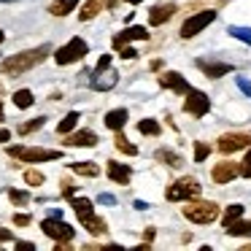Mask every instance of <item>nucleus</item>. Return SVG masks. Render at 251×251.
Segmentation results:
<instances>
[{"mask_svg": "<svg viewBox=\"0 0 251 251\" xmlns=\"http://www.w3.org/2000/svg\"><path fill=\"white\" fill-rule=\"evenodd\" d=\"M202 192L200 181L192 178V176H186V178H178L173 186H168V192H165V197H168L170 202H186V200H195L197 195Z\"/></svg>", "mask_w": 251, "mask_h": 251, "instance_id": "obj_4", "label": "nucleus"}, {"mask_svg": "<svg viewBox=\"0 0 251 251\" xmlns=\"http://www.w3.org/2000/svg\"><path fill=\"white\" fill-rule=\"evenodd\" d=\"M154 157H157V162H165L168 168H181V165H184V159H181L176 151H170V149H159Z\"/></svg>", "mask_w": 251, "mask_h": 251, "instance_id": "obj_22", "label": "nucleus"}, {"mask_svg": "<svg viewBox=\"0 0 251 251\" xmlns=\"http://www.w3.org/2000/svg\"><path fill=\"white\" fill-rule=\"evenodd\" d=\"M49 54H51V46L49 44L38 46V49L19 51V54L6 57V60L0 62V73H6V76H22V73L33 71L35 65H41V62H44Z\"/></svg>", "mask_w": 251, "mask_h": 251, "instance_id": "obj_1", "label": "nucleus"}, {"mask_svg": "<svg viewBox=\"0 0 251 251\" xmlns=\"http://www.w3.org/2000/svg\"><path fill=\"white\" fill-rule=\"evenodd\" d=\"M0 122H3V105H0Z\"/></svg>", "mask_w": 251, "mask_h": 251, "instance_id": "obj_48", "label": "nucleus"}, {"mask_svg": "<svg viewBox=\"0 0 251 251\" xmlns=\"http://www.w3.org/2000/svg\"><path fill=\"white\" fill-rule=\"evenodd\" d=\"M235 81H238V89H240V92H243L246 98H251V84L246 81V78H235Z\"/></svg>", "mask_w": 251, "mask_h": 251, "instance_id": "obj_37", "label": "nucleus"}, {"mask_svg": "<svg viewBox=\"0 0 251 251\" xmlns=\"http://www.w3.org/2000/svg\"><path fill=\"white\" fill-rule=\"evenodd\" d=\"M122 57H125V60H135V57H138V51L135 49H132V46H122Z\"/></svg>", "mask_w": 251, "mask_h": 251, "instance_id": "obj_38", "label": "nucleus"}, {"mask_svg": "<svg viewBox=\"0 0 251 251\" xmlns=\"http://www.w3.org/2000/svg\"><path fill=\"white\" fill-rule=\"evenodd\" d=\"M224 229H227V235H235V238H251V222L235 219V222H229Z\"/></svg>", "mask_w": 251, "mask_h": 251, "instance_id": "obj_20", "label": "nucleus"}, {"mask_svg": "<svg viewBox=\"0 0 251 251\" xmlns=\"http://www.w3.org/2000/svg\"><path fill=\"white\" fill-rule=\"evenodd\" d=\"M98 143L100 141L92 130H78V132H73V135L65 138V146H73V149H92V146H98Z\"/></svg>", "mask_w": 251, "mask_h": 251, "instance_id": "obj_13", "label": "nucleus"}, {"mask_svg": "<svg viewBox=\"0 0 251 251\" xmlns=\"http://www.w3.org/2000/svg\"><path fill=\"white\" fill-rule=\"evenodd\" d=\"M135 208H138V211H146V208H149V202H143V200H135Z\"/></svg>", "mask_w": 251, "mask_h": 251, "instance_id": "obj_44", "label": "nucleus"}, {"mask_svg": "<svg viewBox=\"0 0 251 251\" xmlns=\"http://www.w3.org/2000/svg\"><path fill=\"white\" fill-rule=\"evenodd\" d=\"M108 178L114 181V184H122V186H127V184H130V178H132V170L127 168V165H122V162H114V159H111V162H108Z\"/></svg>", "mask_w": 251, "mask_h": 251, "instance_id": "obj_16", "label": "nucleus"}, {"mask_svg": "<svg viewBox=\"0 0 251 251\" xmlns=\"http://www.w3.org/2000/svg\"><path fill=\"white\" fill-rule=\"evenodd\" d=\"M103 8H105V0H87L84 8L78 11V19H81V22H89V19H95Z\"/></svg>", "mask_w": 251, "mask_h": 251, "instance_id": "obj_19", "label": "nucleus"}, {"mask_svg": "<svg viewBox=\"0 0 251 251\" xmlns=\"http://www.w3.org/2000/svg\"><path fill=\"white\" fill-rule=\"evenodd\" d=\"M44 122H46V116H38V119H33V122H27V125H22V127H19V135H30V132L41 130V127H44Z\"/></svg>", "mask_w": 251, "mask_h": 251, "instance_id": "obj_32", "label": "nucleus"}, {"mask_svg": "<svg viewBox=\"0 0 251 251\" xmlns=\"http://www.w3.org/2000/svg\"><path fill=\"white\" fill-rule=\"evenodd\" d=\"M232 38H238V41H243V44H251V27H240V25H229V30H227Z\"/></svg>", "mask_w": 251, "mask_h": 251, "instance_id": "obj_28", "label": "nucleus"}, {"mask_svg": "<svg viewBox=\"0 0 251 251\" xmlns=\"http://www.w3.org/2000/svg\"><path fill=\"white\" fill-rule=\"evenodd\" d=\"M30 222H33L30 213H17V216H14V224H17V227H27Z\"/></svg>", "mask_w": 251, "mask_h": 251, "instance_id": "obj_36", "label": "nucleus"}, {"mask_svg": "<svg viewBox=\"0 0 251 251\" xmlns=\"http://www.w3.org/2000/svg\"><path fill=\"white\" fill-rule=\"evenodd\" d=\"M208 154H211V146H208V143H200V141H197V143H195V162H205Z\"/></svg>", "mask_w": 251, "mask_h": 251, "instance_id": "obj_34", "label": "nucleus"}, {"mask_svg": "<svg viewBox=\"0 0 251 251\" xmlns=\"http://www.w3.org/2000/svg\"><path fill=\"white\" fill-rule=\"evenodd\" d=\"M3 240H14V235L8 232V229H0V243H3Z\"/></svg>", "mask_w": 251, "mask_h": 251, "instance_id": "obj_43", "label": "nucleus"}, {"mask_svg": "<svg viewBox=\"0 0 251 251\" xmlns=\"http://www.w3.org/2000/svg\"><path fill=\"white\" fill-rule=\"evenodd\" d=\"M116 149H119V151H125V154H130V157H135V154H138V146H132V143L130 141H127V138L125 135H122V130L119 132H116Z\"/></svg>", "mask_w": 251, "mask_h": 251, "instance_id": "obj_29", "label": "nucleus"}, {"mask_svg": "<svg viewBox=\"0 0 251 251\" xmlns=\"http://www.w3.org/2000/svg\"><path fill=\"white\" fill-rule=\"evenodd\" d=\"M100 202H103V205H116V197L105 192V195H100Z\"/></svg>", "mask_w": 251, "mask_h": 251, "instance_id": "obj_40", "label": "nucleus"}, {"mask_svg": "<svg viewBox=\"0 0 251 251\" xmlns=\"http://www.w3.org/2000/svg\"><path fill=\"white\" fill-rule=\"evenodd\" d=\"M213 19H216V11H211V8H205V11H200V14H192V17L181 25V38H195V35H200Z\"/></svg>", "mask_w": 251, "mask_h": 251, "instance_id": "obj_7", "label": "nucleus"}, {"mask_svg": "<svg viewBox=\"0 0 251 251\" xmlns=\"http://www.w3.org/2000/svg\"><path fill=\"white\" fill-rule=\"evenodd\" d=\"M211 176H213V181H216V184H229V181H235L240 176V165L232 162V159H224V162L213 165Z\"/></svg>", "mask_w": 251, "mask_h": 251, "instance_id": "obj_11", "label": "nucleus"}, {"mask_svg": "<svg viewBox=\"0 0 251 251\" xmlns=\"http://www.w3.org/2000/svg\"><path fill=\"white\" fill-rule=\"evenodd\" d=\"M176 14V3H159V6H154L151 11H149V22L154 25V27H159V25L170 22Z\"/></svg>", "mask_w": 251, "mask_h": 251, "instance_id": "obj_14", "label": "nucleus"}, {"mask_svg": "<svg viewBox=\"0 0 251 251\" xmlns=\"http://www.w3.org/2000/svg\"><path fill=\"white\" fill-rule=\"evenodd\" d=\"M184 111L189 116H195V119H200V116H205L208 111H211V100H208L205 92H200V89H186V100H184Z\"/></svg>", "mask_w": 251, "mask_h": 251, "instance_id": "obj_8", "label": "nucleus"}, {"mask_svg": "<svg viewBox=\"0 0 251 251\" xmlns=\"http://www.w3.org/2000/svg\"><path fill=\"white\" fill-rule=\"evenodd\" d=\"M87 54H89V44L76 35V38H71L65 46H60V49L54 51V62L57 65H71V62H78Z\"/></svg>", "mask_w": 251, "mask_h": 251, "instance_id": "obj_5", "label": "nucleus"}, {"mask_svg": "<svg viewBox=\"0 0 251 251\" xmlns=\"http://www.w3.org/2000/svg\"><path fill=\"white\" fill-rule=\"evenodd\" d=\"M41 229H44L46 238L57 240V243H71V240L76 238V229H73L71 224H65L62 219H54V216L44 219V222H41Z\"/></svg>", "mask_w": 251, "mask_h": 251, "instance_id": "obj_6", "label": "nucleus"}, {"mask_svg": "<svg viewBox=\"0 0 251 251\" xmlns=\"http://www.w3.org/2000/svg\"><path fill=\"white\" fill-rule=\"evenodd\" d=\"M240 176H246V178H251V149L246 151V162L240 165Z\"/></svg>", "mask_w": 251, "mask_h": 251, "instance_id": "obj_35", "label": "nucleus"}, {"mask_svg": "<svg viewBox=\"0 0 251 251\" xmlns=\"http://www.w3.org/2000/svg\"><path fill=\"white\" fill-rule=\"evenodd\" d=\"M71 170H73V173H78V176H87V178H95V176H100V168H98L95 162H73Z\"/></svg>", "mask_w": 251, "mask_h": 251, "instance_id": "obj_24", "label": "nucleus"}, {"mask_svg": "<svg viewBox=\"0 0 251 251\" xmlns=\"http://www.w3.org/2000/svg\"><path fill=\"white\" fill-rule=\"evenodd\" d=\"M76 6H78V0H57V3L49 6V14L51 17H68Z\"/></svg>", "mask_w": 251, "mask_h": 251, "instance_id": "obj_21", "label": "nucleus"}, {"mask_svg": "<svg viewBox=\"0 0 251 251\" xmlns=\"http://www.w3.org/2000/svg\"><path fill=\"white\" fill-rule=\"evenodd\" d=\"M138 132H141V135H149V138H157L159 132H162V127H159L157 119H141L138 122Z\"/></svg>", "mask_w": 251, "mask_h": 251, "instance_id": "obj_23", "label": "nucleus"}, {"mask_svg": "<svg viewBox=\"0 0 251 251\" xmlns=\"http://www.w3.org/2000/svg\"><path fill=\"white\" fill-rule=\"evenodd\" d=\"M17 249H22V251H33V249H35V243H30V240H17Z\"/></svg>", "mask_w": 251, "mask_h": 251, "instance_id": "obj_41", "label": "nucleus"}, {"mask_svg": "<svg viewBox=\"0 0 251 251\" xmlns=\"http://www.w3.org/2000/svg\"><path fill=\"white\" fill-rule=\"evenodd\" d=\"M243 211H246V208L240 205V202H232V205H229V208H224L222 224H224V227H227L229 222H235V219H240V216H243Z\"/></svg>", "mask_w": 251, "mask_h": 251, "instance_id": "obj_27", "label": "nucleus"}, {"mask_svg": "<svg viewBox=\"0 0 251 251\" xmlns=\"http://www.w3.org/2000/svg\"><path fill=\"white\" fill-rule=\"evenodd\" d=\"M84 227H87L92 235H103V232H105V222H103L100 216H92V219H87V222H84Z\"/></svg>", "mask_w": 251, "mask_h": 251, "instance_id": "obj_30", "label": "nucleus"}, {"mask_svg": "<svg viewBox=\"0 0 251 251\" xmlns=\"http://www.w3.org/2000/svg\"><path fill=\"white\" fill-rule=\"evenodd\" d=\"M116 3H119V0H105V6H108V8H114Z\"/></svg>", "mask_w": 251, "mask_h": 251, "instance_id": "obj_45", "label": "nucleus"}, {"mask_svg": "<svg viewBox=\"0 0 251 251\" xmlns=\"http://www.w3.org/2000/svg\"><path fill=\"white\" fill-rule=\"evenodd\" d=\"M76 125H78V111H71V114H65V119L57 125V132H60V135H68Z\"/></svg>", "mask_w": 251, "mask_h": 251, "instance_id": "obj_26", "label": "nucleus"}, {"mask_svg": "<svg viewBox=\"0 0 251 251\" xmlns=\"http://www.w3.org/2000/svg\"><path fill=\"white\" fill-rule=\"evenodd\" d=\"M25 181H27V186H41L46 178L41 170H25Z\"/></svg>", "mask_w": 251, "mask_h": 251, "instance_id": "obj_33", "label": "nucleus"}, {"mask_svg": "<svg viewBox=\"0 0 251 251\" xmlns=\"http://www.w3.org/2000/svg\"><path fill=\"white\" fill-rule=\"evenodd\" d=\"M125 3H130V6H138V3H143V0H125Z\"/></svg>", "mask_w": 251, "mask_h": 251, "instance_id": "obj_46", "label": "nucleus"}, {"mask_svg": "<svg viewBox=\"0 0 251 251\" xmlns=\"http://www.w3.org/2000/svg\"><path fill=\"white\" fill-rule=\"evenodd\" d=\"M184 216L195 224H211L219 219V205L213 200H195V202H186L184 208Z\"/></svg>", "mask_w": 251, "mask_h": 251, "instance_id": "obj_3", "label": "nucleus"}, {"mask_svg": "<svg viewBox=\"0 0 251 251\" xmlns=\"http://www.w3.org/2000/svg\"><path fill=\"white\" fill-rule=\"evenodd\" d=\"M130 41H149V30L143 27V25H135V27H125L119 35H114L111 46H114V49L119 51L122 46H127Z\"/></svg>", "mask_w": 251, "mask_h": 251, "instance_id": "obj_10", "label": "nucleus"}, {"mask_svg": "<svg viewBox=\"0 0 251 251\" xmlns=\"http://www.w3.org/2000/svg\"><path fill=\"white\" fill-rule=\"evenodd\" d=\"M111 68V54H103L100 57V62H98V68H95V71H108Z\"/></svg>", "mask_w": 251, "mask_h": 251, "instance_id": "obj_39", "label": "nucleus"}, {"mask_svg": "<svg viewBox=\"0 0 251 251\" xmlns=\"http://www.w3.org/2000/svg\"><path fill=\"white\" fill-rule=\"evenodd\" d=\"M3 3H14V0H3Z\"/></svg>", "mask_w": 251, "mask_h": 251, "instance_id": "obj_49", "label": "nucleus"}, {"mask_svg": "<svg viewBox=\"0 0 251 251\" xmlns=\"http://www.w3.org/2000/svg\"><path fill=\"white\" fill-rule=\"evenodd\" d=\"M71 208L76 211L78 222H87V219L95 216V208H92V200H87V197H71Z\"/></svg>", "mask_w": 251, "mask_h": 251, "instance_id": "obj_17", "label": "nucleus"}, {"mask_svg": "<svg viewBox=\"0 0 251 251\" xmlns=\"http://www.w3.org/2000/svg\"><path fill=\"white\" fill-rule=\"evenodd\" d=\"M8 154L17 159H22V162H51V159H60L62 151L60 149H38V146H11L8 149Z\"/></svg>", "mask_w": 251, "mask_h": 251, "instance_id": "obj_2", "label": "nucleus"}, {"mask_svg": "<svg viewBox=\"0 0 251 251\" xmlns=\"http://www.w3.org/2000/svg\"><path fill=\"white\" fill-rule=\"evenodd\" d=\"M159 87L170 89V92H178V95H186L189 84H186V78L181 76V73H176V71H165L162 76H159Z\"/></svg>", "mask_w": 251, "mask_h": 251, "instance_id": "obj_12", "label": "nucleus"}, {"mask_svg": "<svg viewBox=\"0 0 251 251\" xmlns=\"http://www.w3.org/2000/svg\"><path fill=\"white\" fill-rule=\"evenodd\" d=\"M33 103H35V98H33L30 89H17V92H14V105H17V108H30Z\"/></svg>", "mask_w": 251, "mask_h": 251, "instance_id": "obj_25", "label": "nucleus"}, {"mask_svg": "<svg viewBox=\"0 0 251 251\" xmlns=\"http://www.w3.org/2000/svg\"><path fill=\"white\" fill-rule=\"evenodd\" d=\"M3 38H6V33H3V30H0V44H3Z\"/></svg>", "mask_w": 251, "mask_h": 251, "instance_id": "obj_47", "label": "nucleus"}, {"mask_svg": "<svg viewBox=\"0 0 251 251\" xmlns=\"http://www.w3.org/2000/svg\"><path fill=\"white\" fill-rule=\"evenodd\" d=\"M246 146H251V132H227V135H222L216 143V149L222 154H235Z\"/></svg>", "mask_w": 251, "mask_h": 251, "instance_id": "obj_9", "label": "nucleus"}, {"mask_svg": "<svg viewBox=\"0 0 251 251\" xmlns=\"http://www.w3.org/2000/svg\"><path fill=\"white\" fill-rule=\"evenodd\" d=\"M8 141H11V130L0 127V143H8Z\"/></svg>", "mask_w": 251, "mask_h": 251, "instance_id": "obj_42", "label": "nucleus"}, {"mask_svg": "<svg viewBox=\"0 0 251 251\" xmlns=\"http://www.w3.org/2000/svg\"><path fill=\"white\" fill-rule=\"evenodd\" d=\"M8 200L14 205H27L30 202V192H22V189H8Z\"/></svg>", "mask_w": 251, "mask_h": 251, "instance_id": "obj_31", "label": "nucleus"}, {"mask_svg": "<svg viewBox=\"0 0 251 251\" xmlns=\"http://www.w3.org/2000/svg\"><path fill=\"white\" fill-rule=\"evenodd\" d=\"M127 119H130L127 108H114V111H108V114H105V127H108V130H114V132H119V130H125Z\"/></svg>", "mask_w": 251, "mask_h": 251, "instance_id": "obj_18", "label": "nucleus"}, {"mask_svg": "<svg viewBox=\"0 0 251 251\" xmlns=\"http://www.w3.org/2000/svg\"><path fill=\"white\" fill-rule=\"evenodd\" d=\"M197 68H200V71L205 73L208 78H222V76H227V73H232V65H227V62H205V60H197Z\"/></svg>", "mask_w": 251, "mask_h": 251, "instance_id": "obj_15", "label": "nucleus"}]
</instances>
